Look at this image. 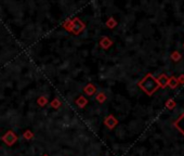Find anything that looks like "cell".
I'll list each match as a JSON object with an SVG mask.
<instances>
[{"mask_svg": "<svg viewBox=\"0 0 184 156\" xmlns=\"http://www.w3.org/2000/svg\"><path fill=\"white\" fill-rule=\"evenodd\" d=\"M138 86H139L147 96H152V94L159 88L158 83H157V81H156V78H155L152 74H147L142 80L139 81Z\"/></svg>", "mask_w": 184, "mask_h": 156, "instance_id": "1", "label": "cell"}, {"mask_svg": "<svg viewBox=\"0 0 184 156\" xmlns=\"http://www.w3.org/2000/svg\"><path fill=\"white\" fill-rule=\"evenodd\" d=\"M86 28V25L85 23L78 17H75V19L72 20V29L71 33H73L74 35H79L82 30Z\"/></svg>", "mask_w": 184, "mask_h": 156, "instance_id": "2", "label": "cell"}, {"mask_svg": "<svg viewBox=\"0 0 184 156\" xmlns=\"http://www.w3.org/2000/svg\"><path fill=\"white\" fill-rule=\"evenodd\" d=\"M2 141L4 142V143L7 144V145H9V146H11V145H13V144L15 143V142L17 141V136L15 135L14 132H13L12 130H8L6 133H4L3 136H2Z\"/></svg>", "mask_w": 184, "mask_h": 156, "instance_id": "3", "label": "cell"}, {"mask_svg": "<svg viewBox=\"0 0 184 156\" xmlns=\"http://www.w3.org/2000/svg\"><path fill=\"white\" fill-rule=\"evenodd\" d=\"M104 125L109 129V130H112V129H114L118 125V120H117V118H116L115 116L112 115V114H109L108 116H106V117H105Z\"/></svg>", "mask_w": 184, "mask_h": 156, "instance_id": "4", "label": "cell"}, {"mask_svg": "<svg viewBox=\"0 0 184 156\" xmlns=\"http://www.w3.org/2000/svg\"><path fill=\"white\" fill-rule=\"evenodd\" d=\"M99 45H100V47L102 48V49H109V48L113 46V41L111 40V39L108 38V37H102V38L100 39V41H99Z\"/></svg>", "mask_w": 184, "mask_h": 156, "instance_id": "5", "label": "cell"}, {"mask_svg": "<svg viewBox=\"0 0 184 156\" xmlns=\"http://www.w3.org/2000/svg\"><path fill=\"white\" fill-rule=\"evenodd\" d=\"M82 92H84L86 96H93L94 93L96 92V87L93 85V83H88V85H86L84 87V89H82Z\"/></svg>", "mask_w": 184, "mask_h": 156, "instance_id": "6", "label": "cell"}, {"mask_svg": "<svg viewBox=\"0 0 184 156\" xmlns=\"http://www.w3.org/2000/svg\"><path fill=\"white\" fill-rule=\"evenodd\" d=\"M75 104L77 105L79 109H85L88 104V99L86 98L85 96H79L75 101Z\"/></svg>", "mask_w": 184, "mask_h": 156, "instance_id": "7", "label": "cell"}, {"mask_svg": "<svg viewBox=\"0 0 184 156\" xmlns=\"http://www.w3.org/2000/svg\"><path fill=\"white\" fill-rule=\"evenodd\" d=\"M168 80H169V78L167 77L166 74H160V75L158 76V78H156L157 83H158V86L161 88H165L166 86L168 85Z\"/></svg>", "mask_w": 184, "mask_h": 156, "instance_id": "8", "label": "cell"}, {"mask_svg": "<svg viewBox=\"0 0 184 156\" xmlns=\"http://www.w3.org/2000/svg\"><path fill=\"white\" fill-rule=\"evenodd\" d=\"M36 103L38 104V106H40V107H45L46 105L49 103V100H48V98L47 96H38V99L36 100Z\"/></svg>", "mask_w": 184, "mask_h": 156, "instance_id": "9", "label": "cell"}, {"mask_svg": "<svg viewBox=\"0 0 184 156\" xmlns=\"http://www.w3.org/2000/svg\"><path fill=\"white\" fill-rule=\"evenodd\" d=\"M105 25H106L109 29H113V28H115L116 26H117V21H116L113 16H111V17L107 19L106 22H105Z\"/></svg>", "mask_w": 184, "mask_h": 156, "instance_id": "10", "label": "cell"}, {"mask_svg": "<svg viewBox=\"0 0 184 156\" xmlns=\"http://www.w3.org/2000/svg\"><path fill=\"white\" fill-rule=\"evenodd\" d=\"M171 89H174V88H177L179 86V81H178V78L174 77V76H172V77L169 78V80H168V85Z\"/></svg>", "mask_w": 184, "mask_h": 156, "instance_id": "11", "label": "cell"}, {"mask_svg": "<svg viewBox=\"0 0 184 156\" xmlns=\"http://www.w3.org/2000/svg\"><path fill=\"white\" fill-rule=\"evenodd\" d=\"M106 99H107V96H106V94H105L104 92H99V93L95 96V101L98 103H100V104L104 103L105 101H106Z\"/></svg>", "mask_w": 184, "mask_h": 156, "instance_id": "12", "label": "cell"}, {"mask_svg": "<svg viewBox=\"0 0 184 156\" xmlns=\"http://www.w3.org/2000/svg\"><path fill=\"white\" fill-rule=\"evenodd\" d=\"M50 105H51L52 109H60V107H61V105H62V103H61V101L59 100L58 98H55V99H53V100H52L51 102H50Z\"/></svg>", "mask_w": 184, "mask_h": 156, "instance_id": "13", "label": "cell"}, {"mask_svg": "<svg viewBox=\"0 0 184 156\" xmlns=\"http://www.w3.org/2000/svg\"><path fill=\"white\" fill-rule=\"evenodd\" d=\"M170 58H171V60L173 61V62H179V61L182 59V56H181V53H179L178 51H173L171 53V56H170Z\"/></svg>", "mask_w": 184, "mask_h": 156, "instance_id": "14", "label": "cell"}, {"mask_svg": "<svg viewBox=\"0 0 184 156\" xmlns=\"http://www.w3.org/2000/svg\"><path fill=\"white\" fill-rule=\"evenodd\" d=\"M22 136H23V138L25 140H32L34 138V133H33L32 130H25Z\"/></svg>", "mask_w": 184, "mask_h": 156, "instance_id": "15", "label": "cell"}, {"mask_svg": "<svg viewBox=\"0 0 184 156\" xmlns=\"http://www.w3.org/2000/svg\"><path fill=\"white\" fill-rule=\"evenodd\" d=\"M63 28H64L65 30H67V32L71 33V29H72V20H66V21L63 23Z\"/></svg>", "mask_w": 184, "mask_h": 156, "instance_id": "16", "label": "cell"}, {"mask_svg": "<svg viewBox=\"0 0 184 156\" xmlns=\"http://www.w3.org/2000/svg\"><path fill=\"white\" fill-rule=\"evenodd\" d=\"M166 106H167L169 109H174V107H176V102H174V100H172V99H169V100L166 102Z\"/></svg>", "mask_w": 184, "mask_h": 156, "instance_id": "17", "label": "cell"}, {"mask_svg": "<svg viewBox=\"0 0 184 156\" xmlns=\"http://www.w3.org/2000/svg\"><path fill=\"white\" fill-rule=\"evenodd\" d=\"M179 83H184V75H181L178 79Z\"/></svg>", "mask_w": 184, "mask_h": 156, "instance_id": "18", "label": "cell"}, {"mask_svg": "<svg viewBox=\"0 0 184 156\" xmlns=\"http://www.w3.org/2000/svg\"><path fill=\"white\" fill-rule=\"evenodd\" d=\"M42 156H49V155H48V154H43Z\"/></svg>", "mask_w": 184, "mask_h": 156, "instance_id": "19", "label": "cell"}]
</instances>
